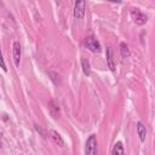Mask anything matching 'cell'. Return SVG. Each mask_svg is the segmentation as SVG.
I'll list each match as a JSON object with an SVG mask.
<instances>
[{
    "instance_id": "cell-1",
    "label": "cell",
    "mask_w": 155,
    "mask_h": 155,
    "mask_svg": "<svg viewBox=\"0 0 155 155\" xmlns=\"http://www.w3.org/2000/svg\"><path fill=\"white\" fill-rule=\"evenodd\" d=\"M85 153L86 155H97V137L96 134H91L85 145Z\"/></svg>"
},
{
    "instance_id": "cell-2",
    "label": "cell",
    "mask_w": 155,
    "mask_h": 155,
    "mask_svg": "<svg viewBox=\"0 0 155 155\" xmlns=\"http://www.w3.org/2000/svg\"><path fill=\"white\" fill-rule=\"evenodd\" d=\"M131 17H132L133 22H134L136 24H138V25H143V24H145L147 21H148L147 15H144L139 8H132V10H131Z\"/></svg>"
},
{
    "instance_id": "cell-3",
    "label": "cell",
    "mask_w": 155,
    "mask_h": 155,
    "mask_svg": "<svg viewBox=\"0 0 155 155\" xmlns=\"http://www.w3.org/2000/svg\"><path fill=\"white\" fill-rule=\"evenodd\" d=\"M85 1L84 0H79L75 1V6H74V17L76 19H82L85 16Z\"/></svg>"
},
{
    "instance_id": "cell-4",
    "label": "cell",
    "mask_w": 155,
    "mask_h": 155,
    "mask_svg": "<svg viewBox=\"0 0 155 155\" xmlns=\"http://www.w3.org/2000/svg\"><path fill=\"white\" fill-rule=\"evenodd\" d=\"M85 45H86V47L90 50V51H92V52H101V44H99V41L97 40V39H94L93 36H88L86 40H85Z\"/></svg>"
},
{
    "instance_id": "cell-5",
    "label": "cell",
    "mask_w": 155,
    "mask_h": 155,
    "mask_svg": "<svg viewBox=\"0 0 155 155\" xmlns=\"http://www.w3.org/2000/svg\"><path fill=\"white\" fill-rule=\"evenodd\" d=\"M21 54H22V50H21V45L18 41H15L12 45V56H13V62L15 65L18 67L19 65V61H21Z\"/></svg>"
},
{
    "instance_id": "cell-6",
    "label": "cell",
    "mask_w": 155,
    "mask_h": 155,
    "mask_svg": "<svg viewBox=\"0 0 155 155\" xmlns=\"http://www.w3.org/2000/svg\"><path fill=\"white\" fill-rule=\"evenodd\" d=\"M48 134H50V137L52 138V140H53L56 144H58L59 147H64V140H63L62 136H61L57 131H54V130H50V131H48Z\"/></svg>"
},
{
    "instance_id": "cell-7",
    "label": "cell",
    "mask_w": 155,
    "mask_h": 155,
    "mask_svg": "<svg viewBox=\"0 0 155 155\" xmlns=\"http://www.w3.org/2000/svg\"><path fill=\"white\" fill-rule=\"evenodd\" d=\"M107 64L111 71H115V63L113 57V50L111 47H107Z\"/></svg>"
},
{
    "instance_id": "cell-8",
    "label": "cell",
    "mask_w": 155,
    "mask_h": 155,
    "mask_svg": "<svg viewBox=\"0 0 155 155\" xmlns=\"http://www.w3.org/2000/svg\"><path fill=\"white\" fill-rule=\"evenodd\" d=\"M136 130H137V133L139 136L140 142H144L145 140V137H147V128H145V126L140 121H138L137 122V126H136Z\"/></svg>"
},
{
    "instance_id": "cell-9",
    "label": "cell",
    "mask_w": 155,
    "mask_h": 155,
    "mask_svg": "<svg viewBox=\"0 0 155 155\" xmlns=\"http://www.w3.org/2000/svg\"><path fill=\"white\" fill-rule=\"evenodd\" d=\"M111 155H125V149H124V144L121 142H116L113 147L111 150Z\"/></svg>"
},
{
    "instance_id": "cell-10",
    "label": "cell",
    "mask_w": 155,
    "mask_h": 155,
    "mask_svg": "<svg viewBox=\"0 0 155 155\" xmlns=\"http://www.w3.org/2000/svg\"><path fill=\"white\" fill-rule=\"evenodd\" d=\"M120 53H121L122 58H128V57L131 56L130 50H128V46H127L125 42H121V44H120Z\"/></svg>"
},
{
    "instance_id": "cell-11",
    "label": "cell",
    "mask_w": 155,
    "mask_h": 155,
    "mask_svg": "<svg viewBox=\"0 0 155 155\" xmlns=\"http://www.w3.org/2000/svg\"><path fill=\"white\" fill-rule=\"evenodd\" d=\"M81 67H82V71L86 76H90L91 74V68H90V63L85 59V58H81Z\"/></svg>"
},
{
    "instance_id": "cell-12",
    "label": "cell",
    "mask_w": 155,
    "mask_h": 155,
    "mask_svg": "<svg viewBox=\"0 0 155 155\" xmlns=\"http://www.w3.org/2000/svg\"><path fill=\"white\" fill-rule=\"evenodd\" d=\"M48 75L51 76V80L53 81V84H56V85H57V84H58V79H57V78H58V74H57V73H54V71H50V73H48Z\"/></svg>"
},
{
    "instance_id": "cell-13",
    "label": "cell",
    "mask_w": 155,
    "mask_h": 155,
    "mask_svg": "<svg viewBox=\"0 0 155 155\" xmlns=\"http://www.w3.org/2000/svg\"><path fill=\"white\" fill-rule=\"evenodd\" d=\"M0 61H1V68H2V70H4V71H7V68H6V65H5V61H4V58H1Z\"/></svg>"
},
{
    "instance_id": "cell-14",
    "label": "cell",
    "mask_w": 155,
    "mask_h": 155,
    "mask_svg": "<svg viewBox=\"0 0 155 155\" xmlns=\"http://www.w3.org/2000/svg\"><path fill=\"white\" fill-rule=\"evenodd\" d=\"M34 126H35V130H36L38 132H40V134H41L42 137H45V136H44V133H42V131H41V128L39 127V125H34Z\"/></svg>"
}]
</instances>
